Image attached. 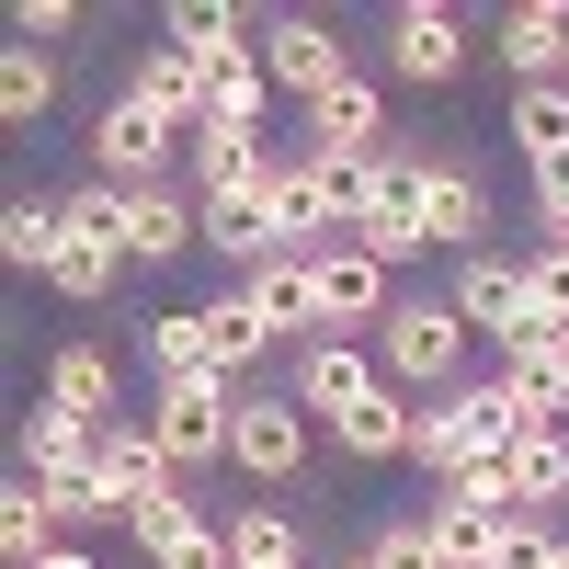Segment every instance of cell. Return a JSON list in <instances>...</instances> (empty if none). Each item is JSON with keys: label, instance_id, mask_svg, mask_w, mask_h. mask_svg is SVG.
I'll use <instances>...</instances> for the list:
<instances>
[{"label": "cell", "instance_id": "obj_1", "mask_svg": "<svg viewBox=\"0 0 569 569\" xmlns=\"http://www.w3.org/2000/svg\"><path fill=\"white\" fill-rule=\"evenodd\" d=\"M91 479H103V501H114V525L137 536V547H160L171 525H194V501H182V467L149 445V421H114L103 445H91Z\"/></svg>", "mask_w": 569, "mask_h": 569}, {"label": "cell", "instance_id": "obj_2", "mask_svg": "<svg viewBox=\"0 0 569 569\" xmlns=\"http://www.w3.org/2000/svg\"><path fill=\"white\" fill-rule=\"evenodd\" d=\"M467 342H479V330L456 319V297H399L388 330H376V365H388V388L410 399V388H456Z\"/></svg>", "mask_w": 569, "mask_h": 569}, {"label": "cell", "instance_id": "obj_3", "mask_svg": "<svg viewBox=\"0 0 569 569\" xmlns=\"http://www.w3.org/2000/svg\"><path fill=\"white\" fill-rule=\"evenodd\" d=\"M456 319L479 330V342H501V353H525V342H547V319H536V284H525V262L512 251H479V262H456Z\"/></svg>", "mask_w": 569, "mask_h": 569}, {"label": "cell", "instance_id": "obj_4", "mask_svg": "<svg viewBox=\"0 0 569 569\" xmlns=\"http://www.w3.org/2000/svg\"><path fill=\"white\" fill-rule=\"evenodd\" d=\"M137 421H149V445L182 467V479H194V467H228V433H240V388H217V376H206V388H160Z\"/></svg>", "mask_w": 569, "mask_h": 569}, {"label": "cell", "instance_id": "obj_5", "mask_svg": "<svg viewBox=\"0 0 569 569\" xmlns=\"http://www.w3.org/2000/svg\"><path fill=\"white\" fill-rule=\"evenodd\" d=\"M171 149H194V137H171L137 91H114V103L91 114V182H114V194H149V182L171 171Z\"/></svg>", "mask_w": 569, "mask_h": 569}, {"label": "cell", "instance_id": "obj_6", "mask_svg": "<svg viewBox=\"0 0 569 569\" xmlns=\"http://www.w3.org/2000/svg\"><path fill=\"white\" fill-rule=\"evenodd\" d=\"M262 80L308 114L319 91H342V80H353V58H342V34H330L319 12H284V23H262Z\"/></svg>", "mask_w": 569, "mask_h": 569}, {"label": "cell", "instance_id": "obj_7", "mask_svg": "<svg viewBox=\"0 0 569 569\" xmlns=\"http://www.w3.org/2000/svg\"><path fill=\"white\" fill-rule=\"evenodd\" d=\"M228 467L240 479H262V490H284L308 467V410L284 399V388H240V433H228Z\"/></svg>", "mask_w": 569, "mask_h": 569}, {"label": "cell", "instance_id": "obj_8", "mask_svg": "<svg viewBox=\"0 0 569 569\" xmlns=\"http://www.w3.org/2000/svg\"><path fill=\"white\" fill-rule=\"evenodd\" d=\"M308 273H319V342H365V330H388V308H399L388 262H365V251L342 240V251H319Z\"/></svg>", "mask_w": 569, "mask_h": 569}, {"label": "cell", "instance_id": "obj_9", "mask_svg": "<svg viewBox=\"0 0 569 569\" xmlns=\"http://www.w3.org/2000/svg\"><path fill=\"white\" fill-rule=\"evenodd\" d=\"M479 228H490V182H479V160H433V149H421V240L456 251V262H479V251H490Z\"/></svg>", "mask_w": 569, "mask_h": 569}, {"label": "cell", "instance_id": "obj_10", "mask_svg": "<svg viewBox=\"0 0 569 569\" xmlns=\"http://www.w3.org/2000/svg\"><path fill=\"white\" fill-rule=\"evenodd\" d=\"M376 388H388V365H376L365 342H297V353H284V399L319 410V421H342V410L376 399Z\"/></svg>", "mask_w": 569, "mask_h": 569}, {"label": "cell", "instance_id": "obj_11", "mask_svg": "<svg viewBox=\"0 0 569 569\" xmlns=\"http://www.w3.org/2000/svg\"><path fill=\"white\" fill-rule=\"evenodd\" d=\"M388 69L410 91H445L467 69V12H445V0H399V12H388Z\"/></svg>", "mask_w": 569, "mask_h": 569}, {"label": "cell", "instance_id": "obj_12", "mask_svg": "<svg viewBox=\"0 0 569 569\" xmlns=\"http://www.w3.org/2000/svg\"><path fill=\"white\" fill-rule=\"evenodd\" d=\"M114 251H126V262H182V251H206V206L171 194V182H149V194H126Z\"/></svg>", "mask_w": 569, "mask_h": 569}, {"label": "cell", "instance_id": "obj_13", "mask_svg": "<svg viewBox=\"0 0 569 569\" xmlns=\"http://www.w3.org/2000/svg\"><path fill=\"white\" fill-rule=\"evenodd\" d=\"M308 149H353V160H388V91H376L365 69L342 91H319L308 103Z\"/></svg>", "mask_w": 569, "mask_h": 569}, {"label": "cell", "instance_id": "obj_14", "mask_svg": "<svg viewBox=\"0 0 569 569\" xmlns=\"http://www.w3.org/2000/svg\"><path fill=\"white\" fill-rule=\"evenodd\" d=\"M137 103H149L171 137H206V58H182V46H137Z\"/></svg>", "mask_w": 569, "mask_h": 569}, {"label": "cell", "instance_id": "obj_15", "mask_svg": "<svg viewBox=\"0 0 569 569\" xmlns=\"http://www.w3.org/2000/svg\"><path fill=\"white\" fill-rule=\"evenodd\" d=\"M501 69L512 91H547L569 69V0H525V12H501Z\"/></svg>", "mask_w": 569, "mask_h": 569}, {"label": "cell", "instance_id": "obj_16", "mask_svg": "<svg viewBox=\"0 0 569 569\" xmlns=\"http://www.w3.org/2000/svg\"><path fill=\"white\" fill-rule=\"evenodd\" d=\"M46 399L80 410L91 433H114V421H126V410H114L126 388H114V353H103V342H58V353H46Z\"/></svg>", "mask_w": 569, "mask_h": 569}, {"label": "cell", "instance_id": "obj_17", "mask_svg": "<svg viewBox=\"0 0 569 569\" xmlns=\"http://www.w3.org/2000/svg\"><path fill=\"white\" fill-rule=\"evenodd\" d=\"M240 297L262 308V330H273L284 353L319 342V273H308V262H262V273H240Z\"/></svg>", "mask_w": 569, "mask_h": 569}, {"label": "cell", "instance_id": "obj_18", "mask_svg": "<svg viewBox=\"0 0 569 569\" xmlns=\"http://www.w3.org/2000/svg\"><path fill=\"white\" fill-rule=\"evenodd\" d=\"M262 182H273V149H262V137H240V126H206V137H194V206L262 194Z\"/></svg>", "mask_w": 569, "mask_h": 569}, {"label": "cell", "instance_id": "obj_19", "mask_svg": "<svg viewBox=\"0 0 569 569\" xmlns=\"http://www.w3.org/2000/svg\"><path fill=\"white\" fill-rule=\"evenodd\" d=\"M410 421H421V410H410L399 388H376V399H353L342 421H330V445H342L353 467H399V456H410Z\"/></svg>", "mask_w": 569, "mask_h": 569}, {"label": "cell", "instance_id": "obj_20", "mask_svg": "<svg viewBox=\"0 0 569 569\" xmlns=\"http://www.w3.org/2000/svg\"><path fill=\"white\" fill-rule=\"evenodd\" d=\"M501 479H512V512H558L569 501V421H536V433L501 456Z\"/></svg>", "mask_w": 569, "mask_h": 569}, {"label": "cell", "instance_id": "obj_21", "mask_svg": "<svg viewBox=\"0 0 569 569\" xmlns=\"http://www.w3.org/2000/svg\"><path fill=\"white\" fill-rule=\"evenodd\" d=\"M194 319H206V342H217V376H228V388H240V376H251L262 353H284V342H273V330H262V308L240 297V284H217V297H206Z\"/></svg>", "mask_w": 569, "mask_h": 569}, {"label": "cell", "instance_id": "obj_22", "mask_svg": "<svg viewBox=\"0 0 569 569\" xmlns=\"http://www.w3.org/2000/svg\"><path fill=\"white\" fill-rule=\"evenodd\" d=\"M262 103H273L262 46H228V58H206V126H240V137H262Z\"/></svg>", "mask_w": 569, "mask_h": 569}, {"label": "cell", "instance_id": "obj_23", "mask_svg": "<svg viewBox=\"0 0 569 569\" xmlns=\"http://www.w3.org/2000/svg\"><path fill=\"white\" fill-rule=\"evenodd\" d=\"M228 558L240 569H308V525L284 501H240L228 512Z\"/></svg>", "mask_w": 569, "mask_h": 569}, {"label": "cell", "instance_id": "obj_24", "mask_svg": "<svg viewBox=\"0 0 569 569\" xmlns=\"http://www.w3.org/2000/svg\"><path fill=\"white\" fill-rule=\"evenodd\" d=\"M91 445H103V433H91L80 410H58V399L23 410V479H69V467H91Z\"/></svg>", "mask_w": 569, "mask_h": 569}, {"label": "cell", "instance_id": "obj_25", "mask_svg": "<svg viewBox=\"0 0 569 569\" xmlns=\"http://www.w3.org/2000/svg\"><path fill=\"white\" fill-rule=\"evenodd\" d=\"M149 365H160V388H206V376H217L206 319H194V308H160V319H149ZM217 388H228V376H217Z\"/></svg>", "mask_w": 569, "mask_h": 569}, {"label": "cell", "instance_id": "obj_26", "mask_svg": "<svg viewBox=\"0 0 569 569\" xmlns=\"http://www.w3.org/2000/svg\"><path fill=\"white\" fill-rule=\"evenodd\" d=\"M421 536H433L445 569H490V558H501V512H467V501L433 490V501H421Z\"/></svg>", "mask_w": 569, "mask_h": 569}, {"label": "cell", "instance_id": "obj_27", "mask_svg": "<svg viewBox=\"0 0 569 569\" xmlns=\"http://www.w3.org/2000/svg\"><path fill=\"white\" fill-rule=\"evenodd\" d=\"M58 240H69L58 194H12V206H0V262H12V273H46V262H58Z\"/></svg>", "mask_w": 569, "mask_h": 569}, {"label": "cell", "instance_id": "obj_28", "mask_svg": "<svg viewBox=\"0 0 569 569\" xmlns=\"http://www.w3.org/2000/svg\"><path fill=\"white\" fill-rule=\"evenodd\" d=\"M160 46H182V58H228V46H262L228 0H171L160 12Z\"/></svg>", "mask_w": 569, "mask_h": 569}, {"label": "cell", "instance_id": "obj_29", "mask_svg": "<svg viewBox=\"0 0 569 569\" xmlns=\"http://www.w3.org/2000/svg\"><path fill=\"white\" fill-rule=\"evenodd\" d=\"M58 217H69V206H58ZM114 273H126V251H103V240H80V228L58 240V262H46V284H58L69 308H103V297H114Z\"/></svg>", "mask_w": 569, "mask_h": 569}, {"label": "cell", "instance_id": "obj_30", "mask_svg": "<svg viewBox=\"0 0 569 569\" xmlns=\"http://www.w3.org/2000/svg\"><path fill=\"white\" fill-rule=\"evenodd\" d=\"M46 103H58V58H46V46H12V58H0V126H46Z\"/></svg>", "mask_w": 569, "mask_h": 569}, {"label": "cell", "instance_id": "obj_31", "mask_svg": "<svg viewBox=\"0 0 569 569\" xmlns=\"http://www.w3.org/2000/svg\"><path fill=\"white\" fill-rule=\"evenodd\" d=\"M501 126H512V149H525V171H536V160H569V91H558V80H547V91H512Z\"/></svg>", "mask_w": 569, "mask_h": 569}, {"label": "cell", "instance_id": "obj_32", "mask_svg": "<svg viewBox=\"0 0 569 569\" xmlns=\"http://www.w3.org/2000/svg\"><path fill=\"white\" fill-rule=\"evenodd\" d=\"M0 547H12V569H34L46 547H69V536H58V512H46V490H34V479H12V490H0Z\"/></svg>", "mask_w": 569, "mask_h": 569}, {"label": "cell", "instance_id": "obj_33", "mask_svg": "<svg viewBox=\"0 0 569 569\" xmlns=\"http://www.w3.org/2000/svg\"><path fill=\"white\" fill-rule=\"evenodd\" d=\"M308 171H319V194H330V228H353L365 206H376V171L388 160H353V149H297Z\"/></svg>", "mask_w": 569, "mask_h": 569}, {"label": "cell", "instance_id": "obj_34", "mask_svg": "<svg viewBox=\"0 0 569 569\" xmlns=\"http://www.w3.org/2000/svg\"><path fill=\"white\" fill-rule=\"evenodd\" d=\"M410 467H421L433 490H456V467H467V433H456V410H445V399L410 421Z\"/></svg>", "mask_w": 569, "mask_h": 569}, {"label": "cell", "instance_id": "obj_35", "mask_svg": "<svg viewBox=\"0 0 569 569\" xmlns=\"http://www.w3.org/2000/svg\"><path fill=\"white\" fill-rule=\"evenodd\" d=\"M34 490H46V512H58V536L114 525V501H103V479H91V467H69V479H34Z\"/></svg>", "mask_w": 569, "mask_h": 569}, {"label": "cell", "instance_id": "obj_36", "mask_svg": "<svg viewBox=\"0 0 569 569\" xmlns=\"http://www.w3.org/2000/svg\"><path fill=\"white\" fill-rule=\"evenodd\" d=\"M149 569H240V558H228V525L194 512V525H171V536L149 547Z\"/></svg>", "mask_w": 569, "mask_h": 569}, {"label": "cell", "instance_id": "obj_37", "mask_svg": "<svg viewBox=\"0 0 569 569\" xmlns=\"http://www.w3.org/2000/svg\"><path fill=\"white\" fill-rule=\"evenodd\" d=\"M365 558H376V569H445V558H433V536H421V512H388V525L365 536Z\"/></svg>", "mask_w": 569, "mask_h": 569}, {"label": "cell", "instance_id": "obj_38", "mask_svg": "<svg viewBox=\"0 0 569 569\" xmlns=\"http://www.w3.org/2000/svg\"><path fill=\"white\" fill-rule=\"evenodd\" d=\"M525 284H536V319L547 330H569V251L547 240V251H525Z\"/></svg>", "mask_w": 569, "mask_h": 569}, {"label": "cell", "instance_id": "obj_39", "mask_svg": "<svg viewBox=\"0 0 569 569\" xmlns=\"http://www.w3.org/2000/svg\"><path fill=\"white\" fill-rule=\"evenodd\" d=\"M547 558H558L547 512H501V558H490V569H547Z\"/></svg>", "mask_w": 569, "mask_h": 569}, {"label": "cell", "instance_id": "obj_40", "mask_svg": "<svg viewBox=\"0 0 569 569\" xmlns=\"http://www.w3.org/2000/svg\"><path fill=\"white\" fill-rule=\"evenodd\" d=\"M445 501H467V512H512V479H501V456L456 467V490H445Z\"/></svg>", "mask_w": 569, "mask_h": 569}, {"label": "cell", "instance_id": "obj_41", "mask_svg": "<svg viewBox=\"0 0 569 569\" xmlns=\"http://www.w3.org/2000/svg\"><path fill=\"white\" fill-rule=\"evenodd\" d=\"M12 34H23V46H58V34H80V0H23V12H12Z\"/></svg>", "mask_w": 569, "mask_h": 569}, {"label": "cell", "instance_id": "obj_42", "mask_svg": "<svg viewBox=\"0 0 569 569\" xmlns=\"http://www.w3.org/2000/svg\"><path fill=\"white\" fill-rule=\"evenodd\" d=\"M536 228L569 240V160H536Z\"/></svg>", "mask_w": 569, "mask_h": 569}, {"label": "cell", "instance_id": "obj_43", "mask_svg": "<svg viewBox=\"0 0 569 569\" xmlns=\"http://www.w3.org/2000/svg\"><path fill=\"white\" fill-rule=\"evenodd\" d=\"M34 569H103V558H91V547H46Z\"/></svg>", "mask_w": 569, "mask_h": 569}, {"label": "cell", "instance_id": "obj_44", "mask_svg": "<svg viewBox=\"0 0 569 569\" xmlns=\"http://www.w3.org/2000/svg\"><path fill=\"white\" fill-rule=\"evenodd\" d=\"M547 365H558V399H569V330H547Z\"/></svg>", "mask_w": 569, "mask_h": 569}, {"label": "cell", "instance_id": "obj_45", "mask_svg": "<svg viewBox=\"0 0 569 569\" xmlns=\"http://www.w3.org/2000/svg\"><path fill=\"white\" fill-rule=\"evenodd\" d=\"M330 569H376V558H330Z\"/></svg>", "mask_w": 569, "mask_h": 569}, {"label": "cell", "instance_id": "obj_46", "mask_svg": "<svg viewBox=\"0 0 569 569\" xmlns=\"http://www.w3.org/2000/svg\"><path fill=\"white\" fill-rule=\"evenodd\" d=\"M547 569H569V536H558V558H547Z\"/></svg>", "mask_w": 569, "mask_h": 569}, {"label": "cell", "instance_id": "obj_47", "mask_svg": "<svg viewBox=\"0 0 569 569\" xmlns=\"http://www.w3.org/2000/svg\"><path fill=\"white\" fill-rule=\"evenodd\" d=\"M558 91H569V69H558Z\"/></svg>", "mask_w": 569, "mask_h": 569}, {"label": "cell", "instance_id": "obj_48", "mask_svg": "<svg viewBox=\"0 0 569 569\" xmlns=\"http://www.w3.org/2000/svg\"><path fill=\"white\" fill-rule=\"evenodd\" d=\"M558 251H569V240H558Z\"/></svg>", "mask_w": 569, "mask_h": 569}]
</instances>
